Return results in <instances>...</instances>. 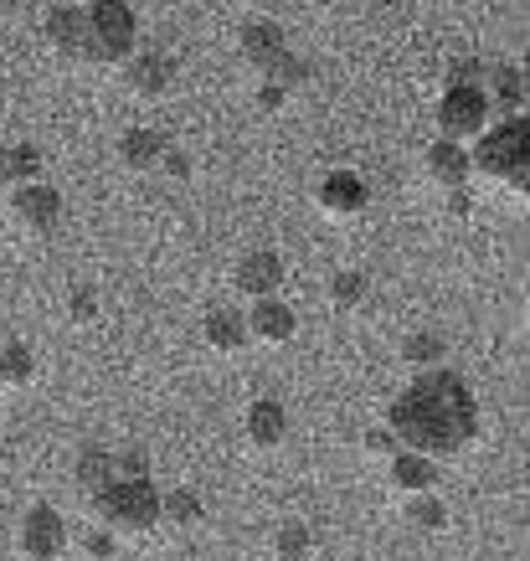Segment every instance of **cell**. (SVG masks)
I'll use <instances>...</instances> for the list:
<instances>
[{
    "label": "cell",
    "mask_w": 530,
    "mask_h": 561,
    "mask_svg": "<svg viewBox=\"0 0 530 561\" xmlns=\"http://www.w3.org/2000/svg\"><path fill=\"white\" fill-rule=\"evenodd\" d=\"M484 99H489V114H495V119H526V99H530L526 68H515V62L484 68Z\"/></svg>",
    "instance_id": "11"
},
{
    "label": "cell",
    "mask_w": 530,
    "mask_h": 561,
    "mask_svg": "<svg viewBox=\"0 0 530 561\" xmlns=\"http://www.w3.org/2000/svg\"><path fill=\"white\" fill-rule=\"evenodd\" d=\"M88 511L108 536H150L160 526V490L150 479H124V484L88 494Z\"/></svg>",
    "instance_id": "3"
},
{
    "label": "cell",
    "mask_w": 530,
    "mask_h": 561,
    "mask_svg": "<svg viewBox=\"0 0 530 561\" xmlns=\"http://www.w3.org/2000/svg\"><path fill=\"white\" fill-rule=\"evenodd\" d=\"M238 51H242V62H253V72L263 78V72H268L278 57L289 51V36H284V26H278V21L253 16V21H242Z\"/></svg>",
    "instance_id": "12"
},
{
    "label": "cell",
    "mask_w": 530,
    "mask_h": 561,
    "mask_svg": "<svg viewBox=\"0 0 530 561\" xmlns=\"http://www.w3.org/2000/svg\"><path fill=\"white\" fill-rule=\"evenodd\" d=\"M284 278H289L284 257L268 253V248H257V253L238 257V268H232V289H238L242 299H278Z\"/></svg>",
    "instance_id": "10"
},
{
    "label": "cell",
    "mask_w": 530,
    "mask_h": 561,
    "mask_svg": "<svg viewBox=\"0 0 530 561\" xmlns=\"http://www.w3.org/2000/svg\"><path fill=\"white\" fill-rule=\"evenodd\" d=\"M42 181V150L36 145H0V186H32Z\"/></svg>",
    "instance_id": "21"
},
{
    "label": "cell",
    "mask_w": 530,
    "mask_h": 561,
    "mask_svg": "<svg viewBox=\"0 0 530 561\" xmlns=\"http://www.w3.org/2000/svg\"><path fill=\"white\" fill-rule=\"evenodd\" d=\"M314 206L325 211L330 221H350L371 206V186L360 171H330L320 186H314Z\"/></svg>",
    "instance_id": "9"
},
{
    "label": "cell",
    "mask_w": 530,
    "mask_h": 561,
    "mask_svg": "<svg viewBox=\"0 0 530 561\" xmlns=\"http://www.w3.org/2000/svg\"><path fill=\"white\" fill-rule=\"evenodd\" d=\"M16 551L26 561H57L68 551V520L51 511V505H32L16 526Z\"/></svg>",
    "instance_id": "6"
},
{
    "label": "cell",
    "mask_w": 530,
    "mask_h": 561,
    "mask_svg": "<svg viewBox=\"0 0 530 561\" xmlns=\"http://www.w3.org/2000/svg\"><path fill=\"white\" fill-rule=\"evenodd\" d=\"M72 484L88 494H99L114 484V448H103V443H88V448H78V459H72Z\"/></svg>",
    "instance_id": "20"
},
{
    "label": "cell",
    "mask_w": 530,
    "mask_h": 561,
    "mask_svg": "<svg viewBox=\"0 0 530 561\" xmlns=\"http://www.w3.org/2000/svg\"><path fill=\"white\" fill-rule=\"evenodd\" d=\"M263 83H278L284 93H293V88H304V83H309V62L299 57V51H284L274 68L263 72Z\"/></svg>",
    "instance_id": "28"
},
{
    "label": "cell",
    "mask_w": 530,
    "mask_h": 561,
    "mask_svg": "<svg viewBox=\"0 0 530 561\" xmlns=\"http://www.w3.org/2000/svg\"><path fill=\"white\" fill-rule=\"evenodd\" d=\"M360 454H366V459H396V454H402V443H396V433L392 427H366V438H360Z\"/></svg>",
    "instance_id": "29"
},
{
    "label": "cell",
    "mask_w": 530,
    "mask_h": 561,
    "mask_svg": "<svg viewBox=\"0 0 530 561\" xmlns=\"http://www.w3.org/2000/svg\"><path fill=\"white\" fill-rule=\"evenodd\" d=\"M175 78H181V62H175L171 51H160V47L135 51V57L124 62V88H129L135 99H145V103L165 99V93L175 88Z\"/></svg>",
    "instance_id": "8"
},
{
    "label": "cell",
    "mask_w": 530,
    "mask_h": 561,
    "mask_svg": "<svg viewBox=\"0 0 530 561\" xmlns=\"http://www.w3.org/2000/svg\"><path fill=\"white\" fill-rule=\"evenodd\" d=\"M42 42H47L57 57L83 62V47H88V16H83V5H51L47 21H42Z\"/></svg>",
    "instance_id": "13"
},
{
    "label": "cell",
    "mask_w": 530,
    "mask_h": 561,
    "mask_svg": "<svg viewBox=\"0 0 530 561\" xmlns=\"http://www.w3.org/2000/svg\"><path fill=\"white\" fill-rule=\"evenodd\" d=\"M402 360L417 366V371H438V360H448V341L438 330H412L402 341Z\"/></svg>",
    "instance_id": "25"
},
{
    "label": "cell",
    "mask_w": 530,
    "mask_h": 561,
    "mask_svg": "<svg viewBox=\"0 0 530 561\" xmlns=\"http://www.w3.org/2000/svg\"><path fill=\"white\" fill-rule=\"evenodd\" d=\"M438 139H448V145H474V139L495 124V114H489V99H484V88H443V99H438Z\"/></svg>",
    "instance_id": "5"
},
{
    "label": "cell",
    "mask_w": 530,
    "mask_h": 561,
    "mask_svg": "<svg viewBox=\"0 0 530 561\" xmlns=\"http://www.w3.org/2000/svg\"><path fill=\"white\" fill-rule=\"evenodd\" d=\"M484 68L480 57H459V62H448V88H484Z\"/></svg>",
    "instance_id": "31"
},
{
    "label": "cell",
    "mask_w": 530,
    "mask_h": 561,
    "mask_svg": "<svg viewBox=\"0 0 530 561\" xmlns=\"http://www.w3.org/2000/svg\"><path fill=\"white\" fill-rule=\"evenodd\" d=\"M154 171L165 175V181H191V160H186V150H175V145H171V150L160 154V165H154Z\"/></svg>",
    "instance_id": "33"
},
{
    "label": "cell",
    "mask_w": 530,
    "mask_h": 561,
    "mask_svg": "<svg viewBox=\"0 0 530 561\" xmlns=\"http://www.w3.org/2000/svg\"><path fill=\"white\" fill-rule=\"evenodd\" d=\"M242 324H247V341L274 345V351L299 335V320H293V309L284 305V299H253V309L242 314Z\"/></svg>",
    "instance_id": "14"
},
{
    "label": "cell",
    "mask_w": 530,
    "mask_h": 561,
    "mask_svg": "<svg viewBox=\"0 0 530 561\" xmlns=\"http://www.w3.org/2000/svg\"><path fill=\"white\" fill-rule=\"evenodd\" d=\"M253 103H257V114H278V108L289 103V93H284V88H278V83H263V78H257V93H253Z\"/></svg>",
    "instance_id": "34"
},
{
    "label": "cell",
    "mask_w": 530,
    "mask_h": 561,
    "mask_svg": "<svg viewBox=\"0 0 530 561\" xmlns=\"http://www.w3.org/2000/svg\"><path fill=\"white\" fill-rule=\"evenodd\" d=\"M11 221L21 232H36V238H51L62 227V191L47 186V181H32V186L11 191Z\"/></svg>",
    "instance_id": "7"
},
{
    "label": "cell",
    "mask_w": 530,
    "mask_h": 561,
    "mask_svg": "<svg viewBox=\"0 0 530 561\" xmlns=\"http://www.w3.org/2000/svg\"><path fill=\"white\" fill-rule=\"evenodd\" d=\"M469 181L526 202L530 196V124L526 119H499V129H484L469 150Z\"/></svg>",
    "instance_id": "2"
},
{
    "label": "cell",
    "mask_w": 530,
    "mask_h": 561,
    "mask_svg": "<svg viewBox=\"0 0 530 561\" xmlns=\"http://www.w3.org/2000/svg\"><path fill=\"white\" fill-rule=\"evenodd\" d=\"M32 381H36L32 345L5 341V345H0V387H5V391H21V387H32Z\"/></svg>",
    "instance_id": "24"
},
{
    "label": "cell",
    "mask_w": 530,
    "mask_h": 561,
    "mask_svg": "<svg viewBox=\"0 0 530 561\" xmlns=\"http://www.w3.org/2000/svg\"><path fill=\"white\" fill-rule=\"evenodd\" d=\"M407 526L423 530V536H438V530L448 526V505L438 500V494H412L407 500Z\"/></svg>",
    "instance_id": "27"
},
{
    "label": "cell",
    "mask_w": 530,
    "mask_h": 561,
    "mask_svg": "<svg viewBox=\"0 0 530 561\" xmlns=\"http://www.w3.org/2000/svg\"><path fill=\"white\" fill-rule=\"evenodd\" d=\"M160 520H165L171 530H196L206 520V500L196 490H186V484H181V490L160 494Z\"/></svg>",
    "instance_id": "22"
},
{
    "label": "cell",
    "mask_w": 530,
    "mask_h": 561,
    "mask_svg": "<svg viewBox=\"0 0 530 561\" xmlns=\"http://www.w3.org/2000/svg\"><path fill=\"white\" fill-rule=\"evenodd\" d=\"M201 341L211 345L217 356H238L242 345H247V324H242L238 309L217 305V309H206L201 314Z\"/></svg>",
    "instance_id": "19"
},
{
    "label": "cell",
    "mask_w": 530,
    "mask_h": 561,
    "mask_svg": "<svg viewBox=\"0 0 530 561\" xmlns=\"http://www.w3.org/2000/svg\"><path fill=\"white\" fill-rule=\"evenodd\" d=\"M93 320H99V294L72 289L68 294V324H93Z\"/></svg>",
    "instance_id": "32"
},
{
    "label": "cell",
    "mask_w": 530,
    "mask_h": 561,
    "mask_svg": "<svg viewBox=\"0 0 530 561\" xmlns=\"http://www.w3.org/2000/svg\"><path fill=\"white\" fill-rule=\"evenodd\" d=\"M443 217L448 221H469V217H474V196H469V186H463V191H448Z\"/></svg>",
    "instance_id": "35"
},
{
    "label": "cell",
    "mask_w": 530,
    "mask_h": 561,
    "mask_svg": "<svg viewBox=\"0 0 530 561\" xmlns=\"http://www.w3.org/2000/svg\"><path fill=\"white\" fill-rule=\"evenodd\" d=\"M423 171L438 191H463L469 186V150L463 145H448V139H433L428 154H423Z\"/></svg>",
    "instance_id": "16"
},
{
    "label": "cell",
    "mask_w": 530,
    "mask_h": 561,
    "mask_svg": "<svg viewBox=\"0 0 530 561\" xmlns=\"http://www.w3.org/2000/svg\"><path fill=\"white\" fill-rule=\"evenodd\" d=\"M325 294L341 314H356V309H366V299H371V278H366L360 268H341V273H330Z\"/></svg>",
    "instance_id": "23"
},
{
    "label": "cell",
    "mask_w": 530,
    "mask_h": 561,
    "mask_svg": "<svg viewBox=\"0 0 530 561\" xmlns=\"http://www.w3.org/2000/svg\"><path fill=\"white\" fill-rule=\"evenodd\" d=\"M165 150H171V139L160 135V129H150V124H135V129H124L119 135V165L124 171H135V175L154 171Z\"/></svg>",
    "instance_id": "17"
},
{
    "label": "cell",
    "mask_w": 530,
    "mask_h": 561,
    "mask_svg": "<svg viewBox=\"0 0 530 561\" xmlns=\"http://www.w3.org/2000/svg\"><path fill=\"white\" fill-rule=\"evenodd\" d=\"M387 479H392V490L396 494H433L438 490V463L433 459H423V454H396V459H387Z\"/></svg>",
    "instance_id": "18"
},
{
    "label": "cell",
    "mask_w": 530,
    "mask_h": 561,
    "mask_svg": "<svg viewBox=\"0 0 530 561\" xmlns=\"http://www.w3.org/2000/svg\"><path fill=\"white\" fill-rule=\"evenodd\" d=\"M289 408L278 402V397H257L253 408H247V417H242V433H247V443H253L257 454H274L278 443L289 438Z\"/></svg>",
    "instance_id": "15"
},
{
    "label": "cell",
    "mask_w": 530,
    "mask_h": 561,
    "mask_svg": "<svg viewBox=\"0 0 530 561\" xmlns=\"http://www.w3.org/2000/svg\"><path fill=\"white\" fill-rule=\"evenodd\" d=\"M119 557V536H108L103 526H88L83 536V561H114Z\"/></svg>",
    "instance_id": "30"
},
{
    "label": "cell",
    "mask_w": 530,
    "mask_h": 561,
    "mask_svg": "<svg viewBox=\"0 0 530 561\" xmlns=\"http://www.w3.org/2000/svg\"><path fill=\"white\" fill-rule=\"evenodd\" d=\"M314 551V530L304 520H284L274 530V561H304Z\"/></svg>",
    "instance_id": "26"
},
{
    "label": "cell",
    "mask_w": 530,
    "mask_h": 561,
    "mask_svg": "<svg viewBox=\"0 0 530 561\" xmlns=\"http://www.w3.org/2000/svg\"><path fill=\"white\" fill-rule=\"evenodd\" d=\"M387 427L396 433V443L407 454H423L433 463H448L469 454L480 443V402H474V387L463 381L459 371H417L402 397L387 412Z\"/></svg>",
    "instance_id": "1"
},
{
    "label": "cell",
    "mask_w": 530,
    "mask_h": 561,
    "mask_svg": "<svg viewBox=\"0 0 530 561\" xmlns=\"http://www.w3.org/2000/svg\"><path fill=\"white\" fill-rule=\"evenodd\" d=\"M83 16H88L83 62H93V68H124V62L135 57V42H139L135 5H129V0H93Z\"/></svg>",
    "instance_id": "4"
}]
</instances>
